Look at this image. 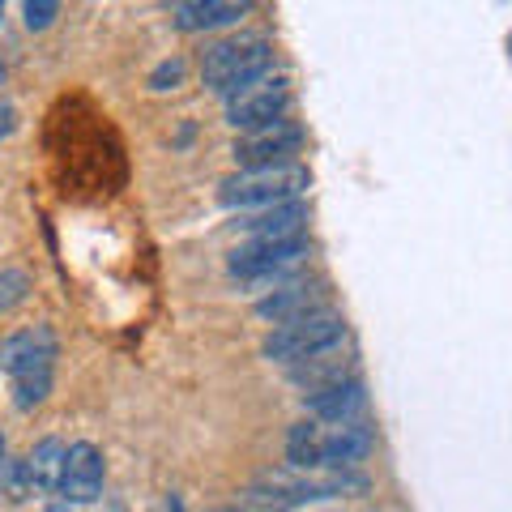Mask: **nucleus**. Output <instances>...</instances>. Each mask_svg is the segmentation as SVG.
<instances>
[{
  "label": "nucleus",
  "mask_w": 512,
  "mask_h": 512,
  "mask_svg": "<svg viewBox=\"0 0 512 512\" xmlns=\"http://www.w3.org/2000/svg\"><path fill=\"white\" fill-rule=\"evenodd\" d=\"M350 491H367V478L355 470H329V474H308L295 466H274L261 470L248 483V504L265 508V512H291L316 500H333V495H350Z\"/></svg>",
  "instance_id": "f257e3e1"
},
{
  "label": "nucleus",
  "mask_w": 512,
  "mask_h": 512,
  "mask_svg": "<svg viewBox=\"0 0 512 512\" xmlns=\"http://www.w3.org/2000/svg\"><path fill=\"white\" fill-rule=\"evenodd\" d=\"M274 77V43L261 35H235V39H214L201 52V82L222 103H231L235 94L248 86Z\"/></svg>",
  "instance_id": "f03ea898"
},
{
  "label": "nucleus",
  "mask_w": 512,
  "mask_h": 512,
  "mask_svg": "<svg viewBox=\"0 0 512 512\" xmlns=\"http://www.w3.org/2000/svg\"><path fill=\"white\" fill-rule=\"evenodd\" d=\"M312 256V239L295 235V239H248L227 256V269L239 278L256 286V291H274V286L303 278V265Z\"/></svg>",
  "instance_id": "7ed1b4c3"
},
{
  "label": "nucleus",
  "mask_w": 512,
  "mask_h": 512,
  "mask_svg": "<svg viewBox=\"0 0 512 512\" xmlns=\"http://www.w3.org/2000/svg\"><path fill=\"white\" fill-rule=\"evenodd\" d=\"M350 342V329H346V316L333 312V308H320L312 316H299V320H286V325H274V333L265 338L261 355L269 363H286V367H299L325 350H338Z\"/></svg>",
  "instance_id": "20e7f679"
},
{
  "label": "nucleus",
  "mask_w": 512,
  "mask_h": 512,
  "mask_svg": "<svg viewBox=\"0 0 512 512\" xmlns=\"http://www.w3.org/2000/svg\"><path fill=\"white\" fill-rule=\"evenodd\" d=\"M308 171L286 163V167H256V171H239L231 180L218 184V201L235 214H256V210H274V205L299 201L308 188Z\"/></svg>",
  "instance_id": "39448f33"
},
{
  "label": "nucleus",
  "mask_w": 512,
  "mask_h": 512,
  "mask_svg": "<svg viewBox=\"0 0 512 512\" xmlns=\"http://www.w3.org/2000/svg\"><path fill=\"white\" fill-rule=\"evenodd\" d=\"M286 107H291V82L282 73H274L265 82L248 86L244 94H235L227 103V124L239 128V133H256V128L286 120Z\"/></svg>",
  "instance_id": "423d86ee"
},
{
  "label": "nucleus",
  "mask_w": 512,
  "mask_h": 512,
  "mask_svg": "<svg viewBox=\"0 0 512 512\" xmlns=\"http://www.w3.org/2000/svg\"><path fill=\"white\" fill-rule=\"evenodd\" d=\"M299 146H303V128L291 120H278L269 128H256V133H239L231 154L244 171H256V167H286L291 154H299Z\"/></svg>",
  "instance_id": "0eeeda50"
},
{
  "label": "nucleus",
  "mask_w": 512,
  "mask_h": 512,
  "mask_svg": "<svg viewBox=\"0 0 512 512\" xmlns=\"http://www.w3.org/2000/svg\"><path fill=\"white\" fill-rule=\"evenodd\" d=\"M56 350H60V342H56L52 325H26L0 342V367H5L13 380L47 376L56 363Z\"/></svg>",
  "instance_id": "6e6552de"
},
{
  "label": "nucleus",
  "mask_w": 512,
  "mask_h": 512,
  "mask_svg": "<svg viewBox=\"0 0 512 512\" xmlns=\"http://www.w3.org/2000/svg\"><path fill=\"white\" fill-rule=\"evenodd\" d=\"M107 483V461L99 453V444L77 440L69 444V457H64V478H60V500L64 504H94L103 495Z\"/></svg>",
  "instance_id": "1a4fd4ad"
},
{
  "label": "nucleus",
  "mask_w": 512,
  "mask_h": 512,
  "mask_svg": "<svg viewBox=\"0 0 512 512\" xmlns=\"http://www.w3.org/2000/svg\"><path fill=\"white\" fill-rule=\"evenodd\" d=\"M320 308H329V303H325V286L312 282L308 274L282 282V286H274V291H265L261 299H256V316L274 320V325H286V320H299V316H312Z\"/></svg>",
  "instance_id": "9d476101"
},
{
  "label": "nucleus",
  "mask_w": 512,
  "mask_h": 512,
  "mask_svg": "<svg viewBox=\"0 0 512 512\" xmlns=\"http://www.w3.org/2000/svg\"><path fill=\"white\" fill-rule=\"evenodd\" d=\"M248 9V0H180V5H171V26L184 35H210V30L244 22Z\"/></svg>",
  "instance_id": "9b49d317"
},
{
  "label": "nucleus",
  "mask_w": 512,
  "mask_h": 512,
  "mask_svg": "<svg viewBox=\"0 0 512 512\" xmlns=\"http://www.w3.org/2000/svg\"><path fill=\"white\" fill-rule=\"evenodd\" d=\"M376 448V431L359 423H338L325 431V453H320V470H355L372 457Z\"/></svg>",
  "instance_id": "f8f14e48"
},
{
  "label": "nucleus",
  "mask_w": 512,
  "mask_h": 512,
  "mask_svg": "<svg viewBox=\"0 0 512 512\" xmlns=\"http://www.w3.org/2000/svg\"><path fill=\"white\" fill-rule=\"evenodd\" d=\"M303 410L312 414L316 423H359V414L367 410V389L359 380H342V384H329L320 393L303 397Z\"/></svg>",
  "instance_id": "ddd939ff"
},
{
  "label": "nucleus",
  "mask_w": 512,
  "mask_h": 512,
  "mask_svg": "<svg viewBox=\"0 0 512 512\" xmlns=\"http://www.w3.org/2000/svg\"><path fill=\"white\" fill-rule=\"evenodd\" d=\"M308 201H286L274 210H256V214H239L235 231H244L248 239H295L308 227Z\"/></svg>",
  "instance_id": "4468645a"
},
{
  "label": "nucleus",
  "mask_w": 512,
  "mask_h": 512,
  "mask_svg": "<svg viewBox=\"0 0 512 512\" xmlns=\"http://www.w3.org/2000/svg\"><path fill=\"white\" fill-rule=\"evenodd\" d=\"M291 380H295L299 389H303V397H308V393L329 389V384L355 380V359L346 355V346H338V350H325V355H316V359H308V363L291 367Z\"/></svg>",
  "instance_id": "2eb2a0df"
},
{
  "label": "nucleus",
  "mask_w": 512,
  "mask_h": 512,
  "mask_svg": "<svg viewBox=\"0 0 512 512\" xmlns=\"http://www.w3.org/2000/svg\"><path fill=\"white\" fill-rule=\"evenodd\" d=\"M64 457H69V444L47 436L30 448L26 457V474H30V487L35 495H60V478H64Z\"/></svg>",
  "instance_id": "dca6fc26"
},
{
  "label": "nucleus",
  "mask_w": 512,
  "mask_h": 512,
  "mask_svg": "<svg viewBox=\"0 0 512 512\" xmlns=\"http://www.w3.org/2000/svg\"><path fill=\"white\" fill-rule=\"evenodd\" d=\"M320 453H325V427L316 419H299L286 431V466L295 470H320Z\"/></svg>",
  "instance_id": "f3484780"
},
{
  "label": "nucleus",
  "mask_w": 512,
  "mask_h": 512,
  "mask_svg": "<svg viewBox=\"0 0 512 512\" xmlns=\"http://www.w3.org/2000/svg\"><path fill=\"white\" fill-rule=\"evenodd\" d=\"M47 393H52V372L47 376H26V380H13V406L18 410H35L47 402Z\"/></svg>",
  "instance_id": "a211bd4d"
},
{
  "label": "nucleus",
  "mask_w": 512,
  "mask_h": 512,
  "mask_svg": "<svg viewBox=\"0 0 512 512\" xmlns=\"http://www.w3.org/2000/svg\"><path fill=\"white\" fill-rule=\"evenodd\" d=\"M26 295H30V278L22 269H0V316L26 303Z\"/></svg>",
  "instance_id": "6ab92c4d"
},
{
  "label": "nucleus",
  "mask_w": 512,
  "mask_h": 512,
  "mask_svg": "<svg viewBox=\"0 0 512 512\" xmlns=\"http://www.w3.org/2000/svg\"><path fill=\"white\" fill-rule=\"evenodd\" d=\"M184 73H188V60L184 56H167L150 73V90H180L184 86Z\"/></svg>",
  "instance_id": "aec40b11"
},
{
  "label": "nucleus",
  "mask_w": 512,
  "mask_h": 512,
  "mask_svg": "<svg viewBox=\"0 0 512 512\" xmlns=\"http://www.w3.org/2000/svg\"><path fill=\"white\" fill-rule=\"evenodd\" d=\"M22 18H26V30H47L60 18V5H56V0H26Z\"/></svg>",
  "instance_id": "412c9836"
},
{
  "label": "nucleus",
  "mask_w": 512,
  "mask_h": 512,
  "mask_svg": "<svg viewBox=\"0 0 512 512\" xmlns=\"http://www.w3.org/2000/svg\"><path fill=\"white\" fill-rule=\"evenodd\" d=\"M0 474H5V487H9L13 500H26V495H35V487H30V474H26V461H9Z\"/></svg>",
  "instance_id": "4be33fe9"
},
{
  "label": "nucleus",
  "mask_w": 512,
  "mask_h": 512,
  "mask_svg": "<svg viewBox=\"0 0 512 512\" xmlns=\"http://www.w3.org/2000/svg\"><path fill=\"white\" fill-rule=\"evenodd\" d=\"M13 128H18V107L0 99V141H5V137L13 133Z\"/></svg>",
  "instance_id": "5701e85b"
},
{
  "label": "nucleus",
  "mask_w": 512,
  "mask_h": 512,
  "mask_svg": "<svg viewBox=\"0 0 512 512\" xmlns=\"http://www.w3.org/2000/svg\"><path fill=\"white\" fill-rule=\"evenodd\" d=\"M167 512H184V504H180V495H167Z\"/></svg>",
  "instance_id": "b1692460"
},
{
  "label": "nucleus",
  "mask_w": 512,
  "mask_h": 512,
  "mask_svg": "<svg viewBox=\"0 0 512 512\" xmlns=\"http://www.w3.org/2000/svg\"><path fill=\"white\" fill-rule=\"evenodd\" d=\"M5 448H9V444H5V431H0V470L9 466V461H5Z\"/></svg>",
  "instance_id": "393cba45"
},
{
  "label": "nucleus",
  "mask_w": 512,
  "mask_h": 512,
  "mask_svg": "<svg viewBox=\"0 0 512 512\" xmlns=\"http://www.w3.org/2000/svg\"><path fill=\"white\" fill-rule=\"evenodd\" d=\"M210 512H244V508H235V504H222V508H210Z\"/></svg>",
  "instance_id": "a878e982"
},
{
  "label": "nucleus",
  "mask_w": 512,
  "mask_h": 512,
  "mask_svg": "<svg viewBox=\"0 0 512 512\" xmlns=\"http://www.w3.org/2000/svg\"><path fill=\"white\" fill-rule=\"evenodd\" d=\"M0 86H5V69H0Z\"/></svg>",
  "instance_id": "bb28decb"
},
{
  "label": "nucleus",
  "mask_w": 512,
  "mask_h": 512,
  "mask_svg": "<svg viewBox=\"0 0 512 512\" xmlns=\"http://www.w3.org/2000/svg\"><path fill=\"white\" fill-rule=\"evenodd\" d=\"M0 18H5V5H0Z\"/></svg>",
  "instance_id": "cd10ccee"
},
{
  "label": "nucleus",
  "mask_w": 512,
  "mask_h": 512,
  "mask_svg": "<svg viewBox=\"0 0 512 512\" xmlns=\"http://www.w3.org/2000/svg\"><path fill=\"white\" fill-rule=\"evenodd\" d=\"M111 512H124V508H111Z\"/></svg>",
  "instance_id": "c85d7f7f"
}]
</instances>
